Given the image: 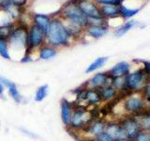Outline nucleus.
Masks as SVG:
<instances>
[{
  "instance_id": "1",
  "label": "nucleus",
  "mask_w": 150,
  "mask_h": 141,
  "mask_svg": "<svg viewBox=\"0 0 150 141\" xmlns=\"http://www.w3.org/2000/svg\"><path fill=\"white\" fill-rule=\"evenodd\" d=\"M72 40L62 19L59 17H52L48 29L46 31V43L59 49L70 46Z\"/></svg>"
},
{
  "instance_id": "2",
  "label": "nucleus",
  "mask_w": 150,
  "mask_h": 141,
  "mask_svg": "<svg viewBox=\"0 0 150 141\" xmlns=\"http://www.w3.org/2000/svg\"><path fill=\"white\" fill-rule=\"evenodd\" d=\"M78 1L79 0H68L56 13L57 17L63 21L73 23L86 29L88 26V19L78 7Z\"/></svg>"
},
{
  "instance_id": "3",
  "label": "nucleus",
  "mask_w": 150,
  "mask_h": 141,
  "mask_svg": "<svg viewBox=\"0 0 150 141\" xmlns=\"http://www.w3.org/2000/svg\"><path fill=\"white\" fill-rule=\"evenodd\" d=\"M28 27L27 24L22 22L21 19L15 22V25L8 38V44L14 51H23L25 54L28 44Z\"/></svg>"
},
{
  "instance_id": "4",
  "label": "nucleus",
  "mask_w": 150,
  "mask_h": 141,
  "mask_svg": "<svg viewBox=\"0 0 150 141\" xmlns=\"http://www.w3.org/2000/svg\"><path fill=\"white\" fill-rule=\"evenodd\" d=\"M94 119V116L86 105H74V109L70 118L68 130L71 133H81L89 122Z\"/></svg>"
},
{
  "instance_id": "5",
  "label": "nucleus",
  "mask_w": 150,
  "mask_h": 141,
  "mask_svg": "<svg viewBox=\"0 0 150 141\" xmlns=\"http://www.w3.org/2000/svg\"><path fill=\"white\" fill-rule=\"evenodd\" d=\"M122 105L127 115L130 116L140 115L147 109L142 94H139V92L127 94V97L124 99Z\"/></svg>"
},
{
  "instance_id": "6",
  "label": "nucleus",
  "mask_w": 150,
  "mask_h": 141,
  "mask_svg": "<svg viewBox=\"0 0 150 141\" xmlns=\"http://www.w3.org/2000/svg\"><path fill=\"white\" fill-rule=\"evenodd\" d=\"M150 81L143 69H139L126 75V89L129 93L141 92L144 87Z\"/></svg>"
},
{
  "instance_id": "7",
  "label": "nucleus",
  "mask_w": 150,
  "mask_h": 141,
  "mask_svg": "<svg viewBox=\"0 0 150 141\" xmlns=\"http://www.w3.org/2000/svg\"><path fill=\"white\" fill-rule=\"evenodd\" d=\"M46 43V32L40 27L31 24L28 27V44L25 54L32 55Z\"/></svg>"
},
{
  "instance_id": "8",
  "label": "nucleus",
  "mask_w": 150,
  "mask_h": 141,
  "mask_svg": "<svg viewBox=\"0 0 150 141\" xmlns=\"http://www.w3.org/2000/svg\"><path fill=\"white\" fill-rule=\"evenodd\" d=\"M119 124L123 129L125 137L129 139H133L134 136L142 130L137 118L135 116H125L123 119L119 120Z\"/></svg>"
},
{
  "instance_id": "9",
  "label": "nucleus",
  "mask_w": 150,
  "mask_h": 141,
  "mask_svg": "<svg viewBox=\"0 0 150 141\" xmlns=\"http://www.w3.org/2000/svg\"><path fill=\"white\" fill-rule=\"evenodd\" d=\"M112 77H111L107 72H102L95 73L83 85L88 88H94L98 90V89H100L103 87L108 86V85H112Z\"/></svg>"
},
{
  "instance_id": "10",
  "label": "nucleus",
  "mask_w": 150,
  "mask_h": 141,
  "mask_svg": "<svg viewBox=\"0 0 150 141\" xmlns=\"http://www.w3.org/2000/svg\"><path fill=\"white\" fill-rule=\"evenodd\" d=\"M106 123H107V121H105L104 120L95 119V118H94V119L84 127L81 133L86 134L87 136V139L94 138V137H96L97 135L104 133L105 128H106Z\"/></svg>"
},
{
  "instance_id": "11",
  "label": "nucleus",
  "mask_w": 150,
  "mask_h": 141,
  "mask_svg": "<svg viewBox=\"0 0 150 141\" xmlns=\"http://www.w3.org/2000/svg\"><path fill=\"white\" fill-rule=\"evenodd\" d=\"M78 7L87 19L103 18L100 11V7H98L97 4L91 0H79Z\"/></svg>"
},
{
  "instance_id": "12",
  "label": "nucleus",
  "mask_w": 150,
  "mask_h": 141,
  "mask_svg": "<svg viewBox=\"0 0 150 141\" xmlns=\"http://www.w3.org/2000/svg\"><path fill=\"white\" fill-rule=\"evenodd\" d=\"M0 83L7 88L9 97L16 103H22L25 101V98H23L20 90H19L17 85L14 82H12L11 80L8 79L7 77L3 76V75H0Z\"/></svg>"
},
{
  "instance_id": "13",
  "label": "nucleus",
  "mask_w": 150,
  "mask_h": 141,
  "mask_svg": "<svg viewBox=\"0 0 150 141\" xmlns=\"http://www.w3.org/2000/svg\"><path fill=\"white\" fill-rule=\"evenodd\" d=\"M74 109V103L69 102L68 99L63 98L60 101V118L61 121L64 124L66 128H68L69 125L70 118H71L72 112Z\"/></svg>"
},
{
  "instance_id": "14",
  "label": "nucleus",
  "mask_w": 150,
  "mask_h": 141,
  "mask_svg": "<svg viewBox=\"0 0 150 141\" xmlns=\"http://www.w3.org/2000/svg\"><path fill=\"white\" fill-rule=\"evenodd\" d=\"M102 103L101 98L98 89L88 88L86 87L83 92V103H86L89 106H98Z\"/></svg>"
},
{
  "instance_id": "15",
  "label": "nucleus",
  "mask_w": 150,
  "mask_h": 141,
  "mask_svg": "<svg viewBox=\"0 0 150 141\" xmlns=\"http://www.w3.org/2000/svg\"><path fill=\"white\" fill-rule=\"evenodd\" d=\"M105 133L108 134L112 138L115 140H118L121 138H125V134L123 132V129L119 124V121H107Z\"/></svg>"
},
{
  "instance_id": "16",
  "label": "nucleus",
  "mask_w": 150,
  "mask_h": 141,
  "mask_svg": "<svg viewBox=\"0 0 150 141\" xmlns=\"http://www.w3.org/2000/svg\"><path fill=\"white\" fill-rule=\"evenodd\" d=\"M130 70V65L127 61H120V62L116 63L114 67L111 68L108 70V74L111 77H121V76H126L127 74L129 73Z\"/></svg>"
},
{
  "instance_id": "17",
  "label": "nucleus",
  "mask_w": 150,
  "mask_h": 141,
  "mask_svg": "<svg viewBox=\"0 0 150 141\" xmlns=\"http://www.w3.org/2000/svg\"><path fill=\"white\" fill-rule=\"evenodd\" d=\"M98 92H100L101 101L105 103H110L115 101L119 94L118 91L112 85H108V86L101 88L100 89H98Z\"/></svg>"
},
{
  "instance_id": "18",
  "label": "nucleus",
  "mask_w": 150,
  "mask_h": 141,
  "mask_svg": "<svg viewBox=\"0 0 150 141\" xmlns=\"http://www.w3.org/2000/svg\"><path fill=\"white\" fill-rule=\"evenodd\" d=\"M31 20H32V24L40 27L42 30H44L46 32L50 25V22L52 20V16L43 13H33Z\"/></svg>"
},
{
  "instance_id": "19",
  "label": "nucleus",
  "mask_w": 150,
  "mask_h": 141,
  "mask_svg": "<svg viewBox=\"0 0 150 141\" xmlns=\"http://www.w3.org/2000/svg\"><path fill=\"white\" fill-rule=\"evenodd\" d=\"M58 49L45 43L38 50V56L41 60H50L57 56Z\"/></svg>"
},
{
  "instance_id": "20",
  "label": "nucleus",
  "mask_w": 150,
  "mask_h": 141,
  "mask_svg": "<svg viewBox=\"0 0 150 141\" xmlns=\"http://www.w3.org/2000/svg\"><path fill=\"white\" fill-rule=\"evenodd\" d=\"M84 31L89 37L93 38V39H100L108 34L109 28L104 26H88L86 27Z\"/></svg>"
},
{
  "instance_id": "21",
  "label": "nucleus",
  "mask_w": 150,
  "mask_h": 141,
  "mask_svg": "<svg viewBox=\"0 0 150 141\" xmlns=\"http://www.w3.org/2000/svg\"><path fill=\"white\" fill-rule=\"evenodd\" d=\"M100 11L103 18H116L120 16L119 7L115 5H103L100 7Z\"/></svg>"
},
{
  "instance_id": "22",
  "label": "nucleus",
  "mask_w": 150,
  "mask_h": 141,
  "mask_svg": "<svg viewBox=\"0 0 150 141\" xmlns=\"http://www.w3.org/2000/svg\"><path fill=\"white\" fill-rule=\"evenodd\" d=\"M137 118L142 130L150 131V109H146L140 115L135 116Z\"/></svg>"
},
{
  "instance_id": "23",
  "label": "nucleus",
  "mask_w": 150,
  "mask_h": 141,
  "mask_svg": "<svg viewBox=\"0 0 150 141\" xmlns=\"http://www.w3.org/2000/svg\"><path fill=\"white\" fill-rule=\"evenodd\" d=\"M107 60H108L107 56H100V58H96L92 63H90L87 66V68L86 69V73H92L95 70L100 69L102 66H104V64L107 62Z\"/></svg>"
},
{
  "instance_id": "24",
  "label": "nucleus",
  "mask_w": 150,
  "mask_h": 141,
  "mask_svg": "<svg viewBox=\"0 0 150 141\" xmlns=\"http://www.w3.org/2000/svg\"><path fill=\"white\" fill-rule=\"evenodd\" d=\"M49 92V86L47 84H43L37 88V90L34 94V101L37 103H41L44 101L48 96Z\"/></svg>"
},
{
  "instance_id": "25",
  "label": "nucleus",
  "mask_w": 150,
  "mask_h": 141,
  "mask_svg": "<svg viewBox=\"0 0 150 141\" xmlns=\"http://www.w3.org/2000/svg\"><path fill=\"white\" fill-rule=\"evenodd\" d=\"M136 25H138L137 22H135V21H129V22L125 23L124 25H122L121 26H119L118 28H116V29L115 30L114 34L117 38L122 37V36H124L128 31H129L131 28H133Z\"/></svg>"
},
{
  "instance_id": "26",
  "label": "nucleus",
  "mask_w": 150,
  "mask_h": 141,
  "mask_svg": "<svg viewBox=\"0 0 150 141\" xmlns=\"http://www.w3.org/2000/svg\"><path fill=\"white\" fill-rule=\"evenodd\" d=\"M112 86L114 87L118 93H126L127 89H126V76H121V77H115L112 80Z\"/></svg>"
},
{
  "instance_id": "27",
  "label": "nucleus",
  "mask_w": 150,
  "mask_h": 141,
  "mask_svg": "<svg viewBox=\"0 0 150 141\" xmlns=\"http://www.w3.org/2000/svg\"><path fill=\"white\" fill-rule=\"evenodd\" d=\"M0 56L6 60L11 59V56L9 54V44L8 40L0 39Z\"/></svg>"
},
{
  "instance_id": "28",
  "label": "nucleus",
  "mask_w": 150,
  "mask_h": 141,
  "mask_svg": "<svg viewBox=\"0 0 150 141\" xmlns=\"http://www.w3.org/2000/svg\"><path fill=\"white\" fill-rule=\"evenodd\" d=\"M119 14L120 16H122L124 19H129L131 17H133L134 15H136L139 11L140 9H128L127 7H125L124 5H119Z\"/></svg>"
},
{
  "instance_id": "29",
  "label": "nucleus",
  "mask_w": 150,
  "mask_h": 141,
  "mask_svg": "<svg viewBox=\"0 0 150 141\" xmlns=\"http://www.w3.org/2000/svg\"><path fill=\"white\" fill-rule=\"evenodd\" d=\"M141 94H142V96L145 102L146 108L150 109V81L144 87L142 91H141Z\"/></svg>"
},
{
  "instance_id": "30",
  "label": "nucleus",
  "mask_w": 150,
  "mask_h": 141,
  "mask_svg": "<svg viewBox=\"0 0 150 141\" xmlns=\"http://www.w3.org/2000/svg\"><path fill=\"white\" fill-rule=\"evenodd\" d=\"M15 25V24H14ZM14 25L11 26H0V39L8 40L9 36L11 34V31L14 27Z\"/></svg>"
},
{
  "instance_id": "31",
  "label": "nucleus",
  "mask_w": 150,
  "mask_h": 141,
  "mask_svg": "<svg viewBox=\"0 0 150 141\" xmlns=\"http://www.w3.org/2000/svg\"><path fill=\"white\" fill-rule=\"evenodd\" d=\"M132 141H150V132L145 130H141L134 136Z\"/></svg>"
},
{
  "instance_id": "32",
  "label": "nucleus",
  "mask_w": 150,
  "mask_h": 141,
  "mask_svg": "<svg viewBox=\"0 0 150 141\" xmlns=\"http://www.w3.org/2000/svg\"><path fill=\"white\" fill-rule=\"evenodd\" d=\"M87 141H115V139L112 138L109 135L106 134L104 132V133L97 135L96 137H94V138H88Z\"/></svg>"
},
{
  "instance_id": "33",
  "label": "nucleus",
  "mask_w": 150,
  "mask_h": 141,
  "mask_svg": "<svg viewBox=\"0 0 150 141\" xmlns=\"http://www.w3.org/2000/svg\"><path fill=\"white\" fill-rule=\"evenodd\" d=\"M97 4H100L101 6L103 5H115V6H119L122 4V0H95Z\"/></svg>"
},
{
  "instance_id": "34",
  "label": "nucleus",
  "mask_w": 150,
  "mask_h": 141,
  "mask_svg": "<svg viewBox=\"0 0 150 141\" xmlns=\"http://www.w3.org/2000/svg\"><path fill=\"white\" fill-rule=\"evenodd\" d=\"M20 131L22 132V133L28 136V137H30V138H33V139H37V138H39V135H38L37 134H35L34 132H32L30 130H28L26 128H23V127H21L20 128Z\"/></svg>"
},
{
  "instance_id": "35",
  "label": "nucleus",
  "mask_w": 150,
  "mask_h": 141,
  "mask_svg": "<svg viewBox=\"0 0 150 141\" xmlns=\"http://www.w3.org/2000/svg\"><path fill=\"white\" fill-rule=\"evenodd\" d=\"M14 6H16L18 8H25L27 5L28 0H9Z\"/></svg>"
},
{
  "instance_id": "36",
  "label": "nucleus",
  "mask_w": 150,
  "mask_h": 141,
  "mask_svg": "<svg viewBox=\"0 0 150 141\" xmlns=\"http://www.w3.org/2000/svg\"><path fill=\"white\" fill-rule=\"evenodd\" d=\"M34 60L32 58V55H29V54H25L23 55L21 59H20V62L23 63V64H26V63H30L32 61Z\"/></svg>"
},
{
  "instance_id": "37",
  "label": "nucleus",
  "mask_w": 150,
  "mask_h": 141,
  "mask_svg": "<svg viewBox=\"0 0 150 141\" xmlns=\"http://www.w3.org/2000/svg\"><path fill=\"white\" fill-rule=\"evenodd\" d=\"M5 89H6V88H5L3 85L0 83V97H1V98H3V96H4Z\"/></svg>"
},
{
  "instance_id": "38",
  "label": "nucleus",
  "mask_w": 150,
  "mask_h": 141,
  "mask_svg": "<svg viewBox=\"0 0 150 141\" xmlns=\"http://www.w3.org/2000/svg\"><path fill=\"white\" fill-rule=\"evenodd\" d=\"M115 141H132V139H129V138H121V139H118V140H115Z\"/></svg>"
},
{
  "instance_id": "39",
  "label": "nucleus",
  "mask_w": 150,
  "mask_h": 141,
  "mask_svg": "<svg viewBox=\"0 0 150 141\" xmlns=\"http://www.w3.org/2000/svg\"><path fill=\"white\" fill-rule=\"evenodd\" d=\"M122 1H123V0H122Z\"/></svg>"
},
{
  "instance_id": "40",
  "label": "nucleus",
  "mask_w": 150,
  "mask_h": 141,
  "mask_svg": "<svg viewBox=\"0 0 150 141\" xmlns=\"http://www.w3.org/2000/svg\"><path fill=\"white\" fill-rule=\"evenodd\" d=\"M149 132H150V131H149Z\"/></svg>"
}]
</instances>
